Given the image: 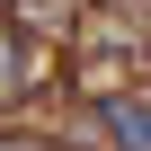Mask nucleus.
Listing matches in <instances>:
<instances>
[{"instance_id": "obj_1", "label": "nucleus", "mask_w": 151, "mask_h": 151, "mask_svg": "<svg viewBox=\"0 0 151 151\" xmlns=\"http://www.w3.org/2000/svg\"><path fill=\"white\" fill-rule=\"evenodd\" d=\"M98 116H107V133H116V151H151V107H133V98H107Z\"/></svg>"}, {"instance_id": "obj_2", "label": "nucleus", "mask_w": 151, "mask_h": 151, "mask_svg": "<svg viewBox=\"0 0 151 151\" xmlns=\"http://www.w3.org/2000/svg\"><path fill=\"white\" fill-rule=\"evenodd\" d=\"M0 80H9V45H0Z\"/></svg>"}]
</instances>
